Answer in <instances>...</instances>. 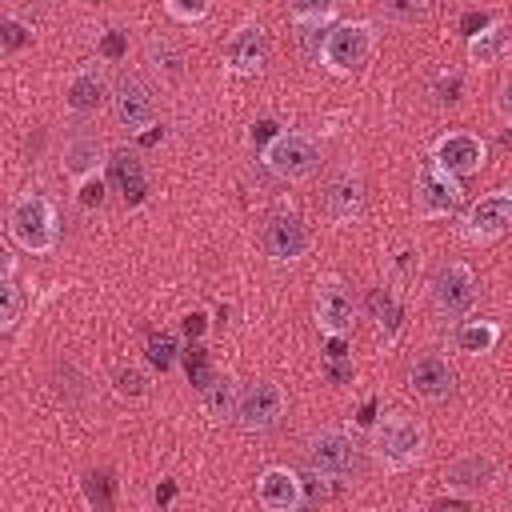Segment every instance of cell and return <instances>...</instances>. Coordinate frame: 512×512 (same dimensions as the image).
<instances>
[{
  "label": "cell",
  "instance_id": "cell-34",
  "mask_svg": "<svg viewBox=\"0 0 512 512\" xmlns=\"http://www.w3.org/2000/svg\"><path fill=\"white\" fill-rule=\"evenodd\" d=\"M28 40H32V28L24 20H16V16H4V24H0V48L4 52H20Z\"/></svg>",
  "mask_w": 512,
  "mask_h": 512
},
{
  "label": "cell",
  "instance_id": "cell-5",
  "mask_svg": "<svg viewBox=\"0 0 512 512\" xmlns=\"http://www.w3.org/2000/svg\"><path fill=\"white\" fill-rule=\"evenodd\" d=\"M304 460L316 476H328V480H344L356 472V460H360V448L348 432L340 428H320L308 436L304 444Z\"/></svg>",
  "mask_w": 512,
  "mask_h": 512
},
{
  "label": "cell",
  "instance_id": "cell-29",
  "mask_svg": "<svg viewBox=\"0 0 512 512\" xmlns=\"http://www.w3.org/2000/svg\"><path fill=\"white\" fill-rule=\"evenodd\" d=\"M340 0H292L288 4V16L292 24H328L336 16Z\"/></svg>",
  "mask_w": 512,
  "mask_h": 512
},
{
  "label": "cell",
  "instance_id": "cell-41",
  "mask_svg": "<svg viewBox=\"0 0 512 512\" xmlns=\"http://www.w3.org/2000/svg\"><path fill=\"white\" fill-rule=\"evenodd\" d=\"M204 312H192V316H184V336H204Z\"/></svg>",
  "mask_w": 512,
  "mask_h": 512
},
{
  "label": "cell",
  "instance_id": "cell-25",
  "mask_svg": "<svg viewBox=\"0 0 512 512\" xmlns=\"http://www.w3.org/2000/svg\"><path fill=\"white\" fill-rule=\"evenodd\" d=\"M236 400H240V392H236V380H232V376H216V380L200 392V404H204V412H208L212 420L236 416Z\"/></svg>",
  "mask_w": 512,
  "mask_h": 512
},
{
  "label": "cell",
  "instance_id": "cell-12",
  "mask_svg": "<svg viewBox=\"0 0 512 512\" xmlns=\"http://www.w3.org/2000/svg\"><path fill=\"white\" fill-rule=\"evenodd\" d=\"M432 160L440 164V168H448L452 176H472V172H480L484 168V160H488V144L480 140V136H472V132H444L436 144H432Z\"/></svg>",
  "mask_w": 512,
  "mask_h": 512
},
{
  "label": "cell",
  "instance_id": "cell-32",
  "mask_svg": "<svg viewBox=\"0 0 512 512\" xmlns=\"http://www.w3.org/2000/svg\"><path fill=\"white\" fill-rule=\"evenodd\" d=\"M112 388H116L120 400H144L148 396V376L140 368H116Z\"/></svg>",
  "mask_w": 512,
  "mask_h": 512
},
{
  "label": "cell",
  "instance_id": "cell-27",
  "mask_svg": "<svg viewBox=\"0 0 512 512\" xmlns=\"http://www.w3.org/2000/svg\"><path fill=\"white\" fill-rule=\"evenodd\" d=\"M144 356H148V364H152V368L168 372V368L180 360V340H176V332H168V328L152 332V336H148V344H144Z\"/></svg>",
  "mask_w": 512,
  "mask_h": 512
},
{
  "label": "cell",
  "instance_id": "cell-2",
  "mask_svg": "<svg viewBox=\"0 0 512 512\" xmlns=\"http://www.w3.org/2000/svg\"><path fill=\"white\" fill-rule=\"evenodd\" d=\"M372 456L384 472H404L424 456V428L412 416L388 412L372 424Z\"/></svg>",
  "mask_w": 512,
  "mask_h": 512
},
{
  "label": "cell",
  "instance_id": "cell-40",
  "mask_svg": "<svg viewBox=\"0 0 512 512\" xmlns=\"http://www.w3.org/2000/svg\"><path fill=\"white\" fill-rule=\"evenodd\" d=\"M100 52H104L108 60H120V56H124V36H120V32H108L104 44H100Z\"/></svg>",
  "mask_w": 512,
  "mask_h": 512
},
{
  "label": "cell",
  "instance_id": "cell-39",
  "mask_svg": "<svg viewBox=\"0 0 512 512\" xmlns=\"http://www.w3.org/2000/svg\"><path fill=\"white\" fill-rule=\"evenodd\" d=\"M496 112H500V120L512 128V80L500 88V96H496Z\"/></svg>",
  "mask_w": 512,
  "mask_h": 512
},
{
  "label": "cell",
  "instance_id": "cell-26",
  "mask_svg": "<svg viewBox=\"0 0 512 512\" xmlns=\"http://www.w3.org/2000/svg\"><path fill=\"white\" fill-rule=\"evenodd\" d=\"M0 292H4V308H0V328H16L20 320V308H24V292L16 284V256H4V280H0Z\"/></svg>",
  "mask_w": 512,
  "mask_h": 512
},
{
  "label": "cell",
  "instance_id": "cell-17",
  "mask_svg": "<svg viewBox=\"0 0 512 512\" xmlns=\"http://www.w3.org/2000/svg\"><path fill=\"white\" fill-rule=\"evenodd\" d=\"M452 384H456V372H452V364H448L440 352H424V356L412 360V368H408V388H412V396H420V400H428V404L448 400V396H452Z\"/></svg>",
  "mask_w": 512,
  "mask_h": 512
},
{
  "label": "cell",
  "instance_id": "cell-28",
  "mask_svg": "<svg viewBox=\"0 0 512 512\" xmlns=\"http://www.w3.org/2000/svg\"><path fill=\"white\" fill-rule=\"evenodd\" d=\"M368 312H372V320L384 328V336L392 340L396 328H400V304H396V296H392L388 288H376V292L368 296Z\"/></svg>",
  "mask_w": 512,
  "mask_h": 512
},
{
  "label": "cell",
  "instance_id": "cell-15",
  "mask_svg": "<svg viewBox=\"0 0 512 512\" xmlns=\"http://www.w3.org/2000/svg\"><path fill=\"white\" fill-rule=\"evenodd\" d=\"M108 144L100 140V136H92V132H76V136H68L64 140V152H60V172L72 180V184H80V180H88V176H100V168L108 164Z\"/></svg>",
  "mask_w": 512,
  "mask_h": 512
},
{
  "label": "cell",
  "instance_id": "cell-1",
  "mask_svg": "<svg viewBox=\"0 0 512 512\" xmlns=\"http://www.w3.org/2000/svg\"><path fill=\"white\" fill-rule=\"evenodd\" d=\"M8 236L32 256H48L56 248V208H52V200L40 196V192H20L8 208Z\"/></svg>",
  "mask_w": 512,
  "mask_h": 512
},
{
  "label": "cell",
  "instance_id": "cell-16",
  "mask_svg": "<svg viewBox=\"0 0 512 512\" xmlns=\"http://www.w3.org/2000/svg\"><path fill=\"white\" fill-rule=\"evenodd\" d=\"M256 500H260V508H268V512H296L308 496H304V480H300L292 468L272 464V468H264V472L256 476Z\"/></svg>",
  "mask_w": 512,
  "mask_h": 512
},
{
  "label": "cell",
  "instance_id": "cell-24",
  "mask_svg": "<svg viewBox=\"0 0 512 512\" xmlns=\"http://www.w3.org/2000/svg\"><path fill=\"white\" fill-rule=\"evenodd\" d=\"M148 68H152V76L160 84H180V76H184V52L176 44H168V40H152L148 44Z\"/></svg>",
  "mask_w": 512,
  "mask_h": 512
},
{
  "label": "cell",
  "instance_id": "cell-3",
  "mask_svg": "<svg viewBox=\"0 0 512 512\" xmlns=\"http://www.w3.org/2000/svg\"><path fill=\"white\" fill-rule=\"evenodd\" d=\"M372 52H376V28L368 20H344V24L324 32L320 64L328 72H336V76H348V72L364 68Z\"/></svg>",
  "mask_w": 512,
  "mask_h": 512
},
{
  "label": "cell",
  "instance_id": "cell-38",
  "mask_svg": "<svg viewBox=\"0 0 512 512\" xmlns=\"http://www.w3.org/2000/svg\"><path fill=\"white\" fill-rule=\"evenodd\" d=\"M280 136V124L276 120H260V124H252V144L260 140V144H268V140H276Z\"/></svg>",
  "mask_w": 512,
  "mask_h": 512
},
{
  "label": "cell",
  "instance_id": "cell-30",
  "mask_svg": "<svg viewBox=\"0 0 512 512\" xmlns=\"http://www.w3.org/2000/svg\"><path fill=\"white\" fill-rule=\"evenodd\" d=\"M184 372H188V380H192L196 392H204V388L216 380V372H212V364H208V352H204L200 344H192V348L184 352Z\"/></svg>",
  "mask_w": 512,
  "mask_h": 512
},
{
  "label": "cell",
  "instance_id": "cell-13",
  "mask_svg": "<svg viewBox=\"0 0 512 512\" xmlns=\"http://www.w3.org/2000/svg\"><path fill=\"white\" fill-rule=\"evenodd\" d=\"M312 312H316V328L324 336H348L352 332V320H356V300H352V292L340 280H324L316 288Z\"/></svg>",
  "mask_w": 512,
  "mask_h": 512
},
{
  "label": "cell",
  "instance_id": "cell-4",
  "mask_svg": "<svg viewBox=\"0 0 512 512\" xmlns=\"http://www.w3.org/2000/svg\"><path fill=\"white\" fill-rule=\"evenodd\" d=\"M260 156H264L268 172L280 176V180H288V184L308 180V176L320 168V148H316V140L304 136V132H280L276 140H268V144L260 148Z\"/></svg>",
  "mask_w": 512,
  "mask_h": 512
},
{
  "label": "cell",
  "instance_id": "cell-42",
  "mask_svg": "<svg viewBox=\"0 0 512 512\" xmlns=\"http://www.w3.org/2000/svg\"><path fill=\"white\" fill-rule=\"evenodd\" d=\"M172 492H176L172 484H164V488H156V504H164V500H172Z\"/></svg>",
  "mask_w": 512,
  "mask_h": 512
},
{
  "label": "cell",
  "instance_id": "cell-7",
  "mask_svg": "<svg viewBox=\"0 0 512 512\" xmlns=\"http://www.w3.org/2000/svg\"><path fill=\"white\" fill-rule=\"evenodd\" d=\"M432 304L444 320H464L476 308V276L468 264L448 260L432 276Z\"/></svg>",
  "mask_w": 512,
  "mask_h": 512
},
{
  "label": "cell",
  "instance_id": "cell-22",
  "mask_svg": "<svg viewBox=\"0 0 512 512\" xmlns=\"http://www.w3.org/2000/svg\"><path fill=\"white\" fill-rule=\"evenodd\" d=\"M108 164H112V172H116V184H120V192H124V204L132 208V204H140L144 200V192H148V184H144V168H140V156H132V152H112L108 156Z\"/></svg>",
  "mask_w": 512,
  "mask_h": 512
},
{
  "label": "cell",
  "instance_id": "cell-31",
  "mask_svg": "<svg viewBox=\"0 0 512 512\" xmlns=\"http://www.w3.org/2000/svg\"><path fill=\"white\" fill-rule=\"evenodd\" d=\"M380 12L392 24H420L428 16V0H380Z\"/></svg>",
  "mask_w": 512,
  "mask_h": 512
},
{
  "label": "cell",
  "instance_id": "cell-9",
  "mask_svg": "<svg viewBox=\"0 0 512 512\" xmlns=\"http://www.w3.org/2000/svg\"><path fill=\"white\" fill-rule=\"evenodd\" d=\"M512 228V188H496L488 196H480L468 212H464V236L472 244H492Z\"/></svg>",
  "mask_w": 512,
  "mask_h": 512
},
{
  "label": "cell",
  "instance_id": "cell-37",
  "mask_svg": "<svg viewBox=\"0 0 512 512\" xmlns=\"http://www.w3.org/2000/svg\"><path fill=\"white\" fill-rule=\"evenodd\" d=\"M324 372L332 384H348L352 380V360L348 356H324Z\"/></svg>",
  "mask_w": 512,
  "mask_h": 512
},
{
  "label": "cell",
  "instance_id": "cell-20",
  "mask_svg": "<svg viewBox=\"0 0 512 512\" xmlns=\"http://www.w3.org/2000/svg\"><path fill=\"white\" fill-rule=\"evenodd\" d=\"M108 96V84H104V72L96 64H84L68 76L64 84V108L76 112V116H92Z\"/></svg>",
  "mask_w": 512,
  "mask_h": 512
},
{
  "label": "cell",
  "instance_id": "cell-14",
  "mask_svg": "<svg viewBox=\"0 0 512 512\" xmlns=\"http://www.w3.org/2000/svg\"><path fill=\"white\" fill-rule=\"evenodd\" d=\"M268 64V32L260 24H240L224 44V68L236 76H256Z\"/></svg>",
  "mask_w": 512,
  "mask_h": 512
},
{
  "label": "cell",
  "instance_id": "cell-36",
  "mask_svg": "<svg viewBox=\"0 0 512 512\" xmlns=\"http://www.w3.org/2000/svg\"><path fill=\"white\" fill-rule=\"evenodd\" d=\"M84 504H88V508H108V504H112L104 476H88V480H84Z\"/></svg>",
  "mask_w": 512,
  "mask_h": 512
},
{
  "label": "cell",
  "instance_id": "cell-8",
  "mask_svg": "<svg viewBox=\"0 0 512 512\" xmlns=\"http://www.w3.org/2000/svg\"><path fill=\"white\" fill-rule=\"evenodd\" d=\"M284 408H288L284 388L272 384V380H256L236 400V424L244 432H268V428H276L284 420Z\"/></svg>",
  "mask_w": 512,
  "mask_h": 512
},
{
  "label": "cell",
  "instance_id": "cell-11",
  "mask_svg": "<svg viewBox=\"0 0 512 512\" xmlns=\"http://www.w3.org/2000/svg\"><path fill=\"white\" fill-rule=\"evenodd\" d=\"M112 112L116 120L128 128V132H144V128H156V96L144 80L136 76H120L116 88H112Z\"/></svg>",
  "mask_w": 512,
  "mask_h": 512
},
{
  "label": "cell",
  "instance_id": "cell-35",
  "mask_svg": "<svg viewBox=\"0 0 512 512\" xmlns=\"http://www.w3.org/2000/svg\"><path fill=\"white\" fill-rule=\"evenodd\" d=\"M76 200H80L84 208H100V204H104V180H100V176L80 180V184H76Z\"/></svg>",
  "mask_w": 512,
  "mask_h": 512
},
{
  "label": "cell",
  "instance_id": "cell-23",
  "mask_svg": "<svg viewBox=\"0 0 512 512\" xmlns=\"http://www.w3.org/2000/svg\"><path fill=\"white\" fill-rule=\"evenodd\" d=\"M496 340H500V324L496 320H464L456 328V348L464 356H484V352L496 348Z\"/></svg>",
  "mask_w": 512,
  "mask_h": 512
},
{
  "label": "cell",
  "instance_id": "cell-33",
  "mask_svg": "<svg viewBox=\"0 0 512 512\" xmlns=\"http://www.w3.org/2000/svg\"><path fill=\"white\" fill-rule=\"evenodd\" d=\"M164 4V12L172 16V20H180V24H200L208 12H212V0H160Z\"/></svg>",
  "mask_w": 512,
  "mask_h": 512
},
{
  "label": "cell",
  "instance_id": "cell-6",
  "mask_svg": "<svg viewBox=\"0 0 512 512\" xmlns=\"http://www.w3.org/2000/svg\"><path fill=\"white\" fill-rule=\"evenodd\" d=\"M464 204V188L460 176H452L448 168H440L432 156L424 160V168L416 172V212L424 220H444Z\"/></svg>",
  "mask_w": 512,
  "mask_h": 512
},
{
  "label": "cell",
  "instance_id": "cell-19",
  "mask_svg": "<svg viewBox=\"0 0 512 512\" xmlns=\"http://www.w3.org/2000/svg\"><path fill=\"white\" fill-rule=\"evenodd\" d=\"M360 208H364V180L356 168H344L324 192V212L332 224H352L360 216Z\"/></svg>",
  "mask_w": 512,
  "mask_h": 512
},
{
  "label": "cell",
  "instance_id": "cell-18",
  "mask_svg": "<svg viewBox=\"0 0 512 512\" xmlns=\"http://www.w3.org/2000/svg\"><path fill=\"white\" fill-rule=\"evenodd\" d=\"M492 480H496V460H492L488 452L456 456V460L444 468L448 492H460V496H476V492H484Z\"/></svg>",
  "mask_w": 512,
  "mask_h": 512
},
{
  "label": "cell",
  "instance_id": "cell-21",
  "mask_svg": "<svg viewBox=\"0 0 512 512\" xmlns=\"http://www.w3.org/2000/svg\"><path fill=\"white\" fill-rule=\"evenodd\" d=\"M508 40H512V28L504 20H492V24H484L480 32L468 36V60L476 68H492L508 52Z\"/></svg>",
  "mask_w": 512,
  "mask_h": 512
},
{
  "label": "cell",
  "instance_id": "cell-10",
  "mask_svg": "<svg viewBox=\"0 0 512 512\" xmlns=\"http://www.w3.org/2000/svg\"><path fill=\"white\" fill-rule=\"evenodd\" d=\"M260 244H264V256H268L272 264H296V260L308 252L312 236H308V228H304L300 216L276 212V216H268V224H264V232H260Z\"/></svg>",
  "mask_w": 512,
  "mask_h": 512
}]
</instances>
